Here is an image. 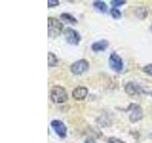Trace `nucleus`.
<instances>
[{
  "instance_id": "nucleus-22",
  "label": "nucleus",
  "mask_w": 152,
  "mask_h": 143,
  "mask_svg": "<svg viewBox=\"0 0 152 143\" xmlns=\"http://www.w3.org/2000/svg\"><path fill=\"white\" fill-rule=\"evenodd\" d=\"M150 94H151V97H152V92H151V93H150Z\"/></svg>"
},
{
  "instance_id": "nucleus-10",
  "label": "nucleus",
  "mask_w": 152,
  "mask_h": 143,
  "mask_svg": "<svg viewBox=\"0 0 152 143\" xmlns=\"http://www.w3.org/2000/svg\"><path fill=\"white\" fill-rule=\"evenodd\" d=\"M108 45H109V43H108L107 40L102 39V40H99V41L94 42L93 44L91 45V50L93 52H104L108 47Z\"/></svg>"
},
{
  "instance_id": "nucleus-5",
  "label": "nucleus",
  "mask_w": 152,
  "mask_h": 143,
  "mask_svg": "<svg viewBox=\"0 0 152 143\" xmlns=\"http://www.w3.org/2000/svg\"><path fill=\"white\" fill-rule=\"evenodd\" d=\"M129 121L131 123H136L138 121H140L144 117V112H142V109L141 106L137 104H130L129 107Z\"/></svg>"
},
{
  "instance_id": "nucleus-13",
  "label": "nucleus",
  "mask_w": 152,
  "mask_h": 143,
  "mask_svg": "<svg viewBox=\"0 0 152 143\" xmlns=\"http://www.w3.org/2000/svg\"><path fill=\"white\" fill-rule=\"evenodd\" d=\"M93 7L96 9L97 11L101 12L103 13L107 12V5L104 1H99V0H97V1H94L93 2Z\"/></svg>"
},
{
  "instance_id": "nucleus-19",
  "label": "nucleus",
  "mask_w": 152,
  "mask_h": 143,
  "mask_svg": "<svg viewBox=\"0 0 152 143\" xmlns=\"http://www.w3.org/2000/svg\"><path fill=\"white\" fill-rule=\"evenodd\" d=\"M59 5V1L58 0H49L48 1V7L49 8H52V7H56Z\"/></svg>"
},
{
  "instance_id": "nucleus-15",
  "label": "nucleus",
  "mask_w": 152,
  "mask_h": 143,
  "mask_svg": "<svg viewBox=\"0 0 152 143\" xmlns=\"http://www.w3.org/2000/svg\"><path fill=\"white\" fill-rule=\"evenodd\" d=\"M110 15L114 18V19H119L122 16V13L119 11L117 8H111L110 9Z\"/></svg>"
},
{
  "instance_id": "nucleus-14",
  "label": "nucleus",
  "mask_w": 152,
  "mask_h": 143,
  "mask_svg": "<svg viewBox=\"0 0 152 143\" xmlns=\"http://www.w3.org/2000/svg\"><path fill=\"white\" fill-rule=\"evenodd\" d=\"M57 64H58V58H57V56L53 52H49V54H48V65H49V67H54Z\"/></svg>"
},
{
  "instance_id": "nucleus-21",
  "label": "nucleus",
  "mask_w": 152,
  "mask_h": 143,
  "mask_svg": "<svg viewBox=\"0 0 152 143\" xmlns=\"http://www.w3.org/2000/svg\"><path fill=\"white\" fill-rule=\"evenodd\" d=\"M150 31L152 32V25H151V27H150Z\"/></svg>"
},
{
  "instance_id": "nucleus-9",
  "label": "nucleus",
  "mask_w": 152,
  "mask_h": 143,
  "mask_svg": "<svg viewBox=\"0 0 152 143\" xmlns=\"http://www.w3.org/2000/svg\"><path fill=\"white\" fill-rule=\"evenodd\" d=\"M125 92L128 95H131V97H134V95L140 94L142 93H145L139 85H137L134 82H128V83H126V85L125 86Z\"/></svg>"
},
{
  "instance_id": "nucleus-7",
  "label": "nucleus",
  "mask_w": 152,
  "mask_h": 143,
  "mask_svg": "<svg viewBox=\"0 0 152 143\" xmlns=\"http://www.w3.org/2000/svg\"><path fill=\"white\" fill-rule=\"evenodd\" d=\"M50 126L59 137L65 138L66 136L68 129H66V126L65 125V123L63 121L58 120V119H54V120H52L50 122Z\"/></svg>"
},
{
  "instance_id": "nucleus-12",
  "label": "nucleus",
  "mask_w": 152,
  "mask_h": 143,
  "mask_svg": "<svg viewBox=\"0 0 152 143\" xmlns=\"http://www.w3.org/2000/svg\"><path fill=\"white\" fill-rule=\"evenodd\" d=\"M60 18L66 23H69V24H72V25H75V24L78 23V20L76 19L73 15H71L70 13H62L60 15Z\"/></svg>"
},
{
  "instance_id": "nucleus-3",
  "label": "nucleus",
  "mask_w": 152,
  "mask_h": 143,
  "mask_svg": "<svg viewBox=\"0 0 152 143\" xmlns=\"http://www.w3.org/2000/svg\"><path fill=\"white\" fill-rule=\"evenodd\" d=\"M89 69V63L86 59H79L70 65V72L73 74L80 75Z\"/></svg>"
},
{
  "instance_id": "nucleus-1",
  "label": "nucleus",
  "mask_w": 152,
  "mask_h": 143,
  "mask_svg": "<svg viewBox=\"0 0 152 143\" xmlns=\"http://www.w3.org/2000/svg\"><path fill=\"white\" fill-rule=\"evenodd\" d=\"M50 99L55 104H63L69 99V94L62 86H53L50 90Z\"/></svg>"
},
{
  "instance_id": "nucleus-2",
  "label": "nucleus",
  "mask_w": 152,
  "mask_h": 143,
  "mask_svg": "<svg viewBox=\"0 0 152 143\" xmlns=\"http://www.w3.org/2000/svg\"><path fill=\"white\" fill-rule=\"evenodd\" d=\"M48 29H49V36L54 38L62 32L64 26L59 19L55 17H49L48 18Z\"/></svg>"
},
{
  "instance_id": "nucleus-8",
  "label": "nucleus",
  "mask_w": 152,
  "mask_h": 143,
  "mask_svg": "<svg viewBox=\"0 0 152 143\" xmlns=\"http://www.w3.org/2000/svg\"><path fill=\"white\" fill-rule=\"evenodd\" d=\"M88 94V90L85 86H78L72 91V97L77 101H82L86 99Z\"/></svg>"
},
{
  "instance_id": "nucleus-11",
  "label": "nucleus",
  "mask_w": 152,
  "mask_h": 143,
  "mask_svg": "<svg viewBox=\"0 0 152 143\" xmlns=\"http://www.w3.org/2000/svg\"><path fill=\"white\" fill-rule=\"evenodd\" d=\"M134 14L140 19H145L147 17V14H148V12H147V9L145 7H137L134 9Z\"/></svg>"
},
{
  "instance_id": "nucleus-6",
  "label": "nucleus",
  "mask_w": 152,
  "mask_h": 143,
  "mask_svg": "<svg viewBox=\"0 0 152 143\" xmlns=\"http://www.w3.org/2000/svg\"><path fill=\"white\" fill-rule=\"evenodd\" d=\"M64 36L66 41L70 45H78L81 41V35L77 31H75L72 28H66L64 31Z\"/></svg>"
},
{
  "instance_id": "nucleus-17",
  "label": "nucleus",
  "mask_w": 152,
  "mask_h": 143,
  "mask_svg": "<svg viewBox=\"0 0 152 143\" xmlns=\"http://www.w3.org/2000/svg\"><path fill=\"white\" fill-rule=\"evenodd\" d=\"M142 72L148 74L149 76H152V64H147L142 68Z\"/></svg>"
},
{
  "instance_id": "nucleus-4",
  "label": "nucleus",
  "mask_w": 152,
  "mask_h": 143,
  "mask_svg": "<svg viewBox=\"0 0 152 143\" xmlns=\"http://www.w3.org/2000/svg\"><path fill=\"white\" fill-rule=\"evenodd\" d=\"M108 65L110 69L116 73H121L124 69V61L120 55H118L116 52H111L108 58Z\"/></svg>"
},
{
  "instance_id": "nucleus-18",
  "label": "nucleus",
  "mask_w": 152,
  "mask_h": 143,
  "mask_svg": "<svg viewBox=\"0 0 152 143\" xmlns=\"http://www.w3.org/2000/svg\"><path fill=\"white\" fill-rule=\"evenodd\" d=\"M108 143H126V142L122 139H120V138H118V137L111 136V137L108 138Z\"/></svg>"
},
{
  "instance_id": "nucleus-20",
  "label": "nucleus",
  "mask_w": 152,
  "mask_h": 143,
  "mask_svg": "<svg viewBox=\"0 0 152 143\" xmlns=\"http://www.w3.org/2000/svg\"><path fill=\"white\" fill-rule=\"evenodd\" d=\"M85 143H97L96 141H95L92 137H88L87 139H86Z\"/></svg>"
},
{
  "instance_id": "nucleus-16",
  "label": "nucleus",
  "mask_w": 152,
  "mask_h": 143,
  "mask_svg": "<svg viewBox=\"0 0 152 143\" xmlns=\"http://www.w3.org/2000/svg\"><path fill=\"white\" fill-rule=\"evenodd\" d=\"M126 3V0H111L110 1V4L113 6V8L123 6V5H125Z\"/></svg>"
}]
</instances>
